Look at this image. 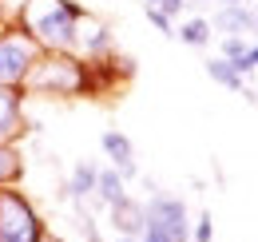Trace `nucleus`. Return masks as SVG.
Here are the masks:
<instances>
[{"label":"nucleus","instance_id":"nucleus-1","mask_svg":"<svg viewBox=\"0 0 258 242\" xmlns=\"http://www.w3.org/2000/svg\"><path fill=\"white\" fill-rule=\"evenodd\" d=\"M84 16H88V8L76 0H24L12 12L16 28L32 36L40 52H76Z\"/></svg>","mask_w":258,"mask_h":242},{"label":"nucleus","instance_id":"nucleus-2","mask_svg":"<svg viewBox=\"0 0 258 242\" xmlns=\"http://www.w3.org/2000/svg\"><path fill=\"white\" fill-rule=\"evenodd\" d=\"M20 91L48 99H80L88 95V60L76 52H40Z\"/></svg>","mask_w":258,"mask_h":242},{"label":"nucleus","instance_id":"nucleus-3","mask_svg":"<svg viewBox=\"0 0 258 242\" xmlns=\"http://www.w3.org/2000/svg\"><path fill=\"white\" fill-rule=\"evenodd\" d=\"M139 242H191V214L179 195L151 187L143 199V234Z\"/></svg>","mask_w":258,"mask_h":242},{"label":"nucleus","instance_id":"nucleus-4","mask_svg":"<svg viewBox=\"0 0 258 242\" xmlns=\"http://www.w3.org/2000/svg\"><path fill=\"white\" fill-rule=\"evenodd\" d=\"M44 222L20 187H0V242H44Z\"/></svg>","mask_w":258,"mask_h":242},{"label":"nucleus","instance_id":"nucleus-5","mask_svg":"<svg viewBox=\"0 0 258 242\" xmlns=\"http://www.w3.org/2000/svg\"><path fill=\"white\" fill-rule=\"evenodd\" d=\"M36 56L40 48L32 44V36H24L16 28V20H8L0 28V88H24Z\"/></svg>","mask_w":258,"mask_h":242},{"label":"nucleus","instance_id":"nucleus-6","mask_svg":"<svg viewBox=\"0 0 258 242\" xmlns=\"http://www.w3.org/2000/svg\"><path fill=\"white\" fill-rule=\"evenodd\" d=\"M99 147H103V155H107V167H115L119 175H123V183L139 179V163H135V143H131L127 135L119 131V127H107L103 135H99Z\"/></svg>","mask_w":258,"mask_h":242},{"label":"nucleus","instance_id":"nucleus-7","mask_svg":"<svg viewBox=\"0 0 258 242\" xmlns=\"http://www.w3.org/2000/svg\"><path fill=\"white\" fill-rule=\"evenodd\" d=\"M24 91L20 88H0V143H16L28 131V115H24Z\"/></svg>","mask_w":258,"mask_h":242},{"label":"nucleus","instance_id":"nucleus-8","mask_svg":"<svg viewBox=\"0 0 258 242\" xmlns=\"http://www.w3.org/2000/svg\"><path fill=\"white\" fill-rule=\"evenodd\" d=\"M107 52H115V36L111 28L99 20V16H84V24H80V40H76V56H84V60H99V56H107Z\"/></svg>","mask_w":258,"mask_h":242},{"label":"nucleus","instance_id":"nucleus-9","mask_svg":"<svg viewBox=\"0 0 258 242\" xmlns=\"http://www.w3.org/2000/svg\"><path fill=\"white\" fill-rule=\"evenodd\" d=\"M107 214H111V226H115V234H127V238H139V234H143V199L127 195L123 203L107 207Z\"/></svg>","mask_w":258,"mask_h":242},{"label":"nucleus","instance_id":"nucleus-10","mask_svg":"<svg viewBox=\"0 0 258 242\" xmlns=\"http://www.w3.org/2000/svg\"><path fill=\"white\" fill-rule=\"evenodd\" d=\"M96 175H99L96 163H92V159H80V163L72 167V175H68L64 195L72 199V203H88V199L96 195Z\"/></svg>","mask_w":258,"mask_h":242},{"label":"nucleus","instance_id":"nucleus-11","mask_svg":"<svg viewBox=\"0 0 258 242\" xmlns=\"http://www.w3.org/2000/svg\"><path fill=\"white\" fill-rule=\"evenodd\" d=\"M96 199L99 207H115V203H123L127 199V183H123V175L115 171V167H99L96 175Z\"/></svg>","mask_w":258,"mask_h":242},{"label":"nucleus","instance_id":"nucleus-12","mask_svg":"<svg viewBox=\"0 0 258 242\" xmlns=\"http://www.w3.org/2000/svg\"><path fill=\"white\" fill-rule=\"evenodd\" d=\"M211 36H215V28H211L207 16H191V20H183V24L175 28V40H183L187 48H207Z\"/></svg>","mask_w":258,"mask_h":242},{"label":"nucleus","instance_id":"nucleus-13","mask_svg":"<svg viewBox=\"0 0 258 242\" xmlns=\"http://www.w3.org/2000/svg\"><path fill=\"white\" fill-rule=\"evenodd\" d=\"M20 175H24V159L16 143H0V187H16Z\"/></svg>","mask_w":258,"mask_h":242},{"label":"nucleus","instance_id":"nucleus-14","mask_svg":"<svg viewBox=\"0 0 258 242\" xmlns=\"http://www.w3.org/2000/svg\"><path fill=\"white\" fill-rule=\"evenodd\" d=\"M207 76L219 84V88H230V91H242L246 88V80L234 72V64L223 60V56H215V60H207Z\"/></svg>","mask_w":258,"mask_h":242},{"label":"nucleus","instance_id":"nucleus-15","mask_svg":"<svg viewBox=\"0 0 258 242\" xmlns=\"http://www.w3.org/2000/svg\"><path fill=\"white\" fill-rule=\"evenodd\" d=\"M76 230H80V238L84 242H103V234H99L96 218L84 211V203H76Z\"/></svg>","mask_w":258,"mask_h":242},{"label":"nucleus","instance_id":"nucleus-16","mask_svg":"<svg viewBox=\"0 0 258 242\" xmlns=\"http://www.w3.org/2000/svg\"><path fill=\"white\" fill-rule=\"evenodd\" d=\"M191 242H215V218H211V211H203L191 222Z\"/></svg>","mask_w":258,"mask_h":242},{"label":"nucleus","instance_id":"nucleus-17","mask_svg":"<svg viewBox=\"0 0 258 242\" xmlns=\"http://www.w3.org/2000/svg\"><path fill=\"white\" fill-rule=\"evenodd\" d=\"M143 12H147V20H151V28H159L163 36H171V40H175V20H171V16L163 12V8H155V4H147Z\"/></svg>","mask_w":258,"mask_h":242},{"label":"nucleus","instance_id":"nucleus-18","mask_svg":"<svg viewBox=\"0 0 258 242\" xmlns=\"http://www.w3.org/2000/svg\"><path fill=\"white\" fill-rule=\"evenodd\" d=\"M223 60H238V56H246V48H250V40L246 36H223Z\"/></svg>","mask_w":258,"mask_h":242},{"label":"nucleus","instance_id":"nucleus-19","mask_svg":"<svg viewBox=\"0 0 258 242\" xmlns=\"http://www.w3.org/2000/svg\"><path fill=\"white\" fill-rule=\"evenodd\" d=\"M155 8H163V12H167V16L175 20V16H183V8H187V0H159Z\"/></svg>","mask_w":258,"mask_h":242},{"label":"nucleus","instance_id":"nucleus-20","mask_svg":"<svg viewBox=\"0 0 258 242\" xmlns=\"http://www.w3.org/2000/svg\"><path fill=\"white\" fill-rule=\"evenodd\" d=\"M12 20V8H8V0H0V28Z\"/></svg>","mask_w":258,"mask_h":242},{"label":"nucleus","instance_id":"nucleus-21","mask_svg":"<svg viewBox=\"0 0 258 242\" xmlns=\"http://www.w3.org/2000/svg\"><path fill=\"white\" fill-rule=\"evenodd\" d=\"M242 99H246V103H258V88H250V84H246V88H242Z\"/></svg>","mask_w":258,"mask_h":242},{"label":"nucleus","instance_id":"nucleus-22","mask_svg":"<svg viewBox=\"0 0 258 242\" xmlns=\"http://www.w3.org/2000/svg\"><path fill=\"white\" fill-rule=\"evenodd\" d=\"M219 4H250L254 8V0H219Z\"/></svg>","mask_w":258,"mask_h":242},{"label":"nucleus","instance_id":"nucleus-23","mask_svg":"<svg viewBox=\"0 0 258 242\" xmlns=\"http://www.w3.org/2000/svg\"><path fill=\"white\" fill-rule=\"evenodd\" d=\"M111 242H139V238H127V234H115Z\"/></svg>","mask_w":258,"mask_h":242},{"label":"nucleus","instance_id":"nucleus-24","mask_svg":"<svg viewBox=\"0 0 258 242\" xmlns=\"http://www.w3.org/2000/svg\"><path fill=\"white\" fill-rule=\"evenodd\" d=\"M44 242H64V238H56V234H44Z\"/></svg>","mask_w":258,"mask_h":242},{"label":"nucleus","instance_id":"nucleus-25","mask_svg":"<svg viewBox=\"0 0 258 242\" xmlns=\"http://www.w3.org/2000/svg\"><path fill=\"white\" fill-rule=\"evenodd\" d=\"M187 4H215V0H187Z\"/></svg>","mask_w":258,"mask_h":242},{"label":"nucleus","instance_id":"nucleus-26","mask_svg":"<svg viewBox=\"0 0 258 242\" xmlns=\"http://www.w3.org/2000/svg\"><path fill=\"white\" fill-rule=\"evenodd\" d=\"M147 4H159V0H147Z\"/></svg>","mask_w":258,"mask_h":242}]
</instances>
